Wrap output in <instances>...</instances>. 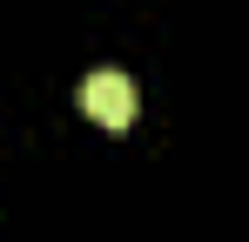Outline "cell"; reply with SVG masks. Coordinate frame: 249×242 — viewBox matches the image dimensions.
Wrapping results in <instances>:
<instances>
[{
    "label": "cell",
    "mask_w": 249,
    "mask_h": 242,
    "mask_svg": "<svg viewBox=\"0 0 249 242\" xmlns=\"http://www.w3.org/2000/svg\"><path fill=\"white\" fill-rule=\"evenodd\" d=\"M81 115L122 135L128 121H135V81H128V74H115V68L88 74V81H81Z\"/></svg>",
    "instance_id": "6da1fadb"
}]
</instances>
